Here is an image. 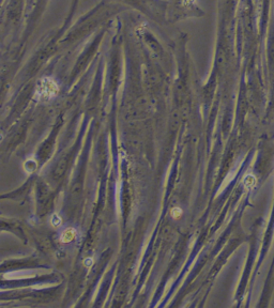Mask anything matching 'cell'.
<instances>
[{
  "instance_id": "obj_1",
  "label": "cell",
  "mask_w": 274,
  "mask_h": 308,
  "mask_svg": "<svg viewBox=\"0 0 274 308\" xmlns=\"http://www.w3.org/2000/svg\"><path fill=\"white\" fill-rule=\"evenodd\" d=\"M57 92H58V87L57 84L53 81L52 78L45 77L42 78L38 84L37 90H36V96L38 100L40 101H49L56 97Z\"/></svg>"
},
{
  "instance_id": "obj_2",
  "label": "cell",
  "mask_w": 274,
  "mask_h": 308,
  "mask_svg": "<svg viewBox=\"0 0 274 308\" xmlns=\"http://www.w3.org/2000/svg\"><path fill=\"white\" fill-rule=\"evenodd\" d=\"M77 238H78L77 230L72 227H68L62 230L60 234V242L64 244H72L76 241Z\"/></svg>"
}]
</instances>
